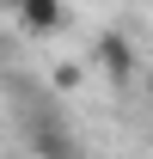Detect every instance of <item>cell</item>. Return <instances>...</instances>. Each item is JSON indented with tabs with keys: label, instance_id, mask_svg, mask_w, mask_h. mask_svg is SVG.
<instances>
[{
	"label": "cell",
	"instance_id": "obj_2",
	"mask_svg": "<svg viewBox=\"0 0 153 159\" xmlns=\"http://www.w3.org/2000/svg\"><path fill=\"white\" fill-rule=\"evenodd\" d=\"M98 55H104V67H110L116 80H129V67H135V49H129V37H104V43H98Z\"/></svg>",
	"mask_w": 153,
	"mask_h": 159
},
{
	"label": "cell",
	"instance_id": "obj_1",
	"mask_svg": "<svg viewBox=\"0 0 153 159\" xmlns=\"http://www.w3.org/2000/svg\"><path fill=\"white\" fill-rule=\"evenodd\" d=\"M12 6H19V25H25V31H37V37L67 31V6H61V0H12Z\"/></svg>",
	"mask_w": 153,
	"mask_h": 159
}]
</instances>
